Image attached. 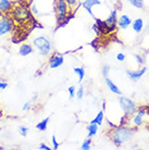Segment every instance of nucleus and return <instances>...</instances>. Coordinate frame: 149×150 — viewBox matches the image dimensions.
<instances>
[{
    "label": "nucleus",
    "instance_id": "nucleus-6",
    "mask_svg": "<svg viewBox=\"0 0 149 150\" xmlns=\"http://www.w3.org/2000/svg\"><path fill=\"white\" fill-rule=\"evenodd\" d=\"M119 102H120V105H121L122 110H123L124 113H125L126 115H133V114H135L136 111H137V108H136L135 103L132 101L131 99H128V98L120 97Z\"/></svg>",
    "mask_w": 149,
    "mask_h": 150
},
{
    "label": "nucleus",
    "instance_id": "nucleus-21",
    "mask_svg": "<svg viewBox=\"0 0 149 150\" xmlns=\"http://www.w3.org/2000/svg\"><path fill=\"white\" fill-rule=\"evenodd\" d=\"M132 6H134L135 8H138V9H143L144 8V0H128Z\"/></svg>",
    "mask_w": 149,
    "mask_h": 150
},
{
    "label": "nucleus",
    "instance_id": "nucleus-5",
    "mask_svg": "<svg viewBox=\"0 0 149 150\" xmlns=\"http://www.w3.org/2000/svg\"><path fill=\"white\" fill-rule=\"evenodd\" d=\"M14 27V23L11 16L8 15H0V36L11 32Z\"/></svg>",
    "mask_w": 149,
    "mask_h": 150
},
{
    "label": "nucleus",
    "instance_id": "nucleus-31",
    "mask_svg": "<svg viewBox=\"0 0 149 150\" xmlns=\"http://www.w3.org/2000/svg\"><path fill=\"white\" fill-rule=\"evenodd\" d=\"M38 148H39V149H41V150H43V149H45V150H51V148H50V147H48L47 145H45V144H40Z\"/></svg>",
    "mask_w": 149,
    "mask_h": 150
},
{
    "label": "nucleus",
    "instance_id": "nucleus-12",
    "mask_svg": "<svg viewBox=\"0 0 149 150\" xmlns=\"http://www.w3.org/2000/svg\"><path fill=\"white\" fill-rule=\"evenodd\" d=\"M131 23H132V20H131L130 16H127V15H122V16H120V19L118 20V25H119L120 28H122V30H125L127 27L131 25Z\"/></svg>",
    "mask_w": 149,
    "mask_h": 150
},
{
    "label": "nucleus",
    "instance_id": "nucleus-11",
    "mask_svg": "<svg viewBox=\"0 0 149 150\" xmlns=\"http://www.w3.org/2000/svg\"><path fill=\"white\" fill-rule=\"evenodd\" d=\"M146 70H147L146 68H143V69H140V70H137V71H130V70H127L126 74L131 79H133V81H137V79H139L143 75L145 74Z\"/></svg>",
    "mask_w": 149,
    "mask_h": 150
},
{
    "label": "nucleus",
    "instance_id": "nucleus-24",
    "mask_svg": "<svg viewBox=\"0 0 149 150\" xmlns=\"http://www.w3.org/2000/svg\"><path fill=\"white\" fill-rule=\"evenodd\" d=\"M18 132H19L22 136H26L27 133H28V128L26 127V126H20V127L18 128Z\"/></svg>",
    "mask_w": 149,
    "mask_h": 150
},
{
    "label": "nucleus",
    "instance_id": "nucleus-9",
    "mask_svg": "<svg viewBox=\"0 0 149 150\" xmlns=\"http://www.w3.org/2000/svg\"><path fill=\"white\" fill-rule=\"evenodd\" d=\"M100 4H101V2L99 1V0H85V1L82 4V6L86 11L88 12V13L93 16L94 19H95L94 13H93V11H92V8H93L94 6H100Z\"/></svg>",
    "mask_w": 149,
    "mask_h": 150
},
{
    "label": "nucleus",
    "instance_id": "nucleus-18",
    "mask_svg": "<svg viewBox=\"0 0 149 150\" xmlns=\"http://www.w3.org/2000/svg\"><path fill=\"white\" fill-rule=\"evenodd\" d=\"M102 121H104V111H99L96 117L94 120L90 121V124H97V125H101L102 124Z\"/></svg>",
    "mask_w": 149,
    "mask_h": 150
},
{
    "label": "nucleus",
    "instance_id": "nucleus-10",
    "mask_svg": "<svg viewBox=\"0 0 149 150\" xmlns=\"http://www.w3.org/2000/svg\"><path fill=\"white\" fill-rule=\"evenodd\" d=\"M136 112L137 113H136V115H135L134 119H133V124H134L135 126H139V125L143 124V117H144L146 114V108L145 107H142V108H139Z\"/></svg>",
    "mask_w": 149,
    "mask_h": 150
},
{
    "label": "nucleus",
    "instance_id": "nucleus-20",
    "mask_svg": "<svg viewBox=\"0 0 149 150\" xmlns=\"http://www.w3.org/2000/svg\"><path fill=\"white\" fill-rule=\"evenodd\" d=\"M73 71L78 75V82H82L84 76H85V70L83 68H74Z\"/></svg>",
    "mask_w": 149,
    "mask_h": 150
},
{
    "label": "nucleus",
    "instance_id": "nucleus-25",
    "mask_svg": "<svg viewBox=\"0 0 149 150\" xmlns=\"http://www.w3.org/2000/svg\"><path fill=\"white\" fill-rule=\"evenodd\" d=\"M76 97H77L78 100H82V98L84 97V89H83V87L78 88L77 93H76Z\"/></svg>",
    "mask_w": 149,
    "mask_h": 150
},
{
    "label": "nucleus",
    "instance_id": "nucleus-30",
    "mask_svg": "<svg viewBox=\"0 0 149 150\" xmlns=\"http://www.w3.org/2000/svg\"><path fill=\"white\" fill-rule=\"evenodd\" d=\"M67 1V4H69V7L71 8H74V6L77 4V0H65Z\"/></svg>",
    "mask_w": 149,
    "mask_h": 150
},
{
    "label": "nucleus",
    "instance_id": "nucleus-3",
    "mask_svg": "<svg viewBox=\"0 0 149 150\" xmlns=\"http://www.w3.org/2000/svg\"><path fill=\"white\" fill-rule=\"evenodd\" d=\"M55 10H56L57 20L59 24H65L69 21L67 13H69V4L65 0H56L55 1Z\"/></svg>",
    "mask_w": 149,
    "mask_h": 150
},
{
    "label": "nucleus",
    "instance_id": "nucleus-14",
    "mask_svg": "<svg viewBox=\"0 0 149 150\" xmlns=\"http://www.w3.org/2000/svg\"><path fill=\"white\" fill-rule=\"evenodd\" d=\"M33 52V48H32V46L28 45V44H23L19 49V53L21 56H28L31 53Z\"/></svg>",
    "mask_w": 149,
    "mask_h": 150
},
{
    "label": "nucleus",
    "instance_id": "nucleus-7",
    "mask_svg": "<svg viewBox=\"0 0 149 150\" xmlns=\"http://www.w3.org/2000/svg\"><path fill=\"white\" fill-rule=\"evenodd\" d=\"M104 22H106V28H107L108 33L116 30V23H118V20H116V10H113L111 12V14H110V16Z\"/></svg>",
    "mask_w": 149,
    "mask_h": 150
},
{
    "label": "nucleus",
    "instance_id": "nucleus-8",
    "mask_svg": "<svg viewBox=\"0 0 149 150\" xmlns=\"http://www.w3.org/2000/svg\"><path fill=\"white\" fill-rule=\"evenodd\" d=\"M64 62V58L63 56H61L59 53H56V54H53V56L50 58V60H49V67L50 69H57L61 67Z\"/></svg>",
    "mask_w": 149,
    "mask_h": 150
},
{
    "label": "nucleus",
    "instance_id": "nucleus-29",
    "mask_svg": "<svg viewBox=\"0 0 149 150\" xmlns=\"http://www.w3.org/2000/svg\"><path fill=\"white\" fill-rule=\"evenodd\" d=\"M116 60L120 61V62H123L125 60V54H123V53H118L116 54Z\"/></svg>",
    "mask_w": 149,
    "mask_h": 150
},
{
    "label": "nucleus",
    "instance_id": "nucleus-32",
    "mask_svg": "<svg viewBox=\"0 0 149 150\" xmlns=\"http://www.w3.org/2000/svg\"><path fill=\"white\" fill-rule=\"evenodd\" d=\"M8 86V83L6 82H0V89H6Z\"/></svg>",
    "mask_w": 149,
    "mask_h": 150
},
{
    "label": "nucleus",
    "instance_id": "nucleus-23",
    "mask_svg": "<svg viewBox=\"0 0 149 150\" xmlns=\"http://www.w3.org/2000/svg\"><path fill=\"white\" fill-rule=\"evenodd\" d=\"M109 72H110V65H108V64L104 65V68H102V76H104V79L108 77Z\"/></svg>",
    "mask_w": 149,
    "mask_h": 150
},
{
    "label": "nucleus",
    "instance_id": "nucleus-26",
    "mask_svg": "<svg viewBox=\"0 0 149 150\" xmlns=\"http://www.w3.org/2000/svg\"><path fill=\"white\" fill-rule=\"evenodd\" d=\"M135 59H136V61H137V63L139 64V65H142V64H144V58H143L142 56H139V54H135Z\"/></svg>",
    "mask_w": 149,
    "mask_h": 150
},
{
    "label": "nucleus",
    "instance_id": "nucleus-1",
    "mask_svg": "<svg viewBox=\"0 0 149 150\" xmlns=\"http://www.w3.org/2000/svg\"><path fill=\"white\" fill-rule=\"evenodd\" d=\"M135 134V129L130 127H116L114 129H111V134H110V138L113 142V144L116 147H120L121 145H123L124 143H126L127 140H130Z\"/></svg>",
    "mask_w": 149,
    "mask_h": 150
},
{
    "label": "nucleus",
    "instance_id": "nucleus-16",
    "mask_svg": "<svg viewBox=\"0 0 149 150\" xmlns=\"http://www.w3.org/2000/svg\"><path fill=\"white\" fill-rule=\"evenodd\" d=\"M12 8V4L11 1H9V0H0V12H4L7 11H10Z\"/></svg>",
    "mask_w": 149,
    "mask_h": 150
},
{
    "label": "nucleus",
    "instance_id": "nucleus-4",
    "mask_svg": "<svg viewBox=\"0 0 149 150\" xmlns=\"http://www.w3.org/2000/svg\"><path fill=\"white\" fill-rule=\"evenodd\" d=\"M33 45L39 50V53L41 56H48L51 51V42L46 37H37L33 41Z\"/></svg>",
    "mask_w": 149,
    "mask_h": 150
},
{
    "label": "nucleus",
    "instance_id": "nucleus-28",
    "mask_svg": "<svg viewBox=\"0 0 149 150\" xmlns=\"http://www.w3.org/2000/svg\"><path fill=\"white\" fill-rule=\"evenodd\" d=\"M52 145H53V149H58V148H59V143L57 142L56 136L55 135L52 136Z\"/></svg>",
    "mask_w": 149,
    "mask_h": 150
},
{
    "label": "nucleus",
    "instance_id": "nucleus-15",
    "mask_svg": "<svg viewBox=\"0 0 149 150\" xmlns=\"http://www.w3.org/2000/svg\"><path fill=\"white\" fill-rule=\"evenodd\" d=\"M104 81H106V84H107V86H108V88L110 90H111L113 94H116V95H120L121 94V90L118 88V86H116L114 83L112 82V81H110V79H108V77H106L104 79Z\"/></svg>",
    "mask_w": 149,
    "mask_h": 150
},
{
    "label": "nucleus",
    "instance_id": "nucleus-27",
    "mask_svg": "<svg viewBox=\"0 0 149 150\" xmlns=\"http://www.w3.org/2000/svg\"><path fill=\"white\" fill-rule=\"evenodd\" d=\"M69 94H70V98H74L75 96V87L74 86H70L69 87Z\"/></svg>",
    "mask_w": 149,
    "mask_h": 150
},
{
    "label": "nucleus",
    "instance_id": "nucleus-2",
    "mask_svg": "<svg viewBox=\"0 0 149 150\" xmlns=\"http://www.w3.org/2000/svg\"><path fill=\"white\" fill-rule=\"evenodd\" d=\"M11 18L18 23H26L32 20V14L25 6H15L11 8Z\"/></svg>",
    "mask_w": 149,
    "mask_h": 150
},
{
    "label": "nucleus",
    "instance_id": "nucleus-22",
    "mask_svg": "<svg viewBox=\"0 0 149 150\" xmlns=\"http://www.w3.org/2000/svg\"><path fill=\"white\" fill-rule=\"evenodd\" d=\"M81 149L82 150H89L90 149V139H86V140H84V143H83L82 146H81Z\"/></svg>",
    "mask_w": 149,
    "mask_h": 150
},
{
    "label": "nucleus",
    "instance_id": "nucleus-13",
    "mask_svg": "<svg viewBox=\"0 0 149 150\" xmlns=\"http://www.w3.org/2000/svg\"><path fill=\"white\" fill-rule=\"evenodd\" d=\"M132 27H133L135 33L139 34L143 30V28H144V21L142 19H136L134 22L132 23Z\"/></svg>",
    "mask_w": 149,
    "mask_h": 150
},
{
    "label": "nucleus",
    "instance_id": "nucleus-17",
    "mask_svg": "<svg viewBox=\"0 0 149 150\" xmlns=\"http://www.w3.org/2000/svg\"><path fill=\"white\" fill-rule=\"evenodd\" d=\"M97 129H98L97 124H89V126L87 127V131H88V138H92L93 136L96 135V134H97Z\"/></svg>",
    "mask_w": 149,
    "mask_h": 150
},
{
    "label": "nucleus",
    "instance_id": "nucleus-19",
    "mask_svg": "<svg viewBox=\"0 0 149 150\" xmlns=\"http://www.w3.org/2000/svg\"><path fill=\"white\" fill-rule=\"evenodd\" d=\"M48 122H49V116L48 117H46L45 120L40 121L39 123L36 125V128H37L38 131H46L47 129V125H48Z\"/></svg>",
    "mask_w": 149,
    "mask_h": 150
},
{
    "label": "nucleus",
    "instance_id": "nucleus-33",
    "mask_svg": "<svg viewBox=\"0 0 149 150\" xmlns=\"http://www.w3.org/2000/svg\"><path fill=\"white\" fill-rule=\"evenodd\" d=\"M30 105H31V102H26L25 105H23L22 110H23V111H26V110H28V109H30Z\"/></svg>",
    "mask_w": 149,
    "mask_h": 150
},
{
    "label": "nucleus",
    "instance_id": "nucleus-34",
    "mask_svg": "<svg viewBox=\"0 0 149 150\" xmlns=\"http://www.w3.org/2000/svg\"><path fill=\"white\" fill-rule=\"evenodd\" d=\"M32 12H33L34 14H38V10L37 8H36V6L34 4V6H32Z\"/></svg>",
    "mask_w": 149,
    "mask_h": 150
}]
</instances>
